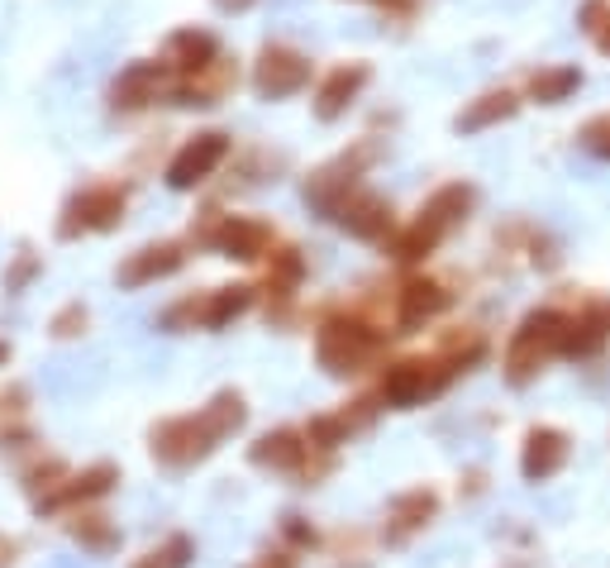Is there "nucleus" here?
<instances>
[{
    "instance_id": "7c9ffc66",
    "label": "nucleus",
    "mask_w": 610,
    "mask_h": 568,
    "mask_svg": "<svg viewBox=\"0 0 610 568\" xmlns=\"http://www.w3.org/2000/svg\"><path fill=\"white\" fill-rule=\"evenodd\" d=\"M597 344H601V325H597V321H582V325L568 321V325H563V339H558V349H563V354H591Z\"/></svg>"
},
{
    "instance_id": "1a4fd4ad",
    "label": "nucleus",
    "mask_w": 610,
    "mask_h": 568,
    "mask_svg": "<svg viewBox=\"0 0 610 568\" xmlns=\"http://www.w3.org/2000/svg\"><path fill=\"white\" fill-rule=\"evenodd\" d=\"M230 158V134L220 130H205L196 139H186L182 149H176V158L167 163V186L172 192H191V186H201L211 172Z\"/></svg>"
},
{
    "instance_id": "aec40b11",
    "label": "nucleus",
    "mask_w": 610,
    "mask_h": 568,
    "mask_svg": "<svg viewBox=\"0 0 610 568\" xmlns=\"http://www.w3.org/2000/svg\"><path fill=\"white\" fill-rule=\"evenodd\" d=\"M563 459H568V435H558V430H529L525 459H520V468H525L529 483L553 478V473L563 468Z\"/></svg>"
},
{
    "instance_id": "9b49d317",
    "label": "nucleus",
    "mask_w": 610,
    "mask_h": 568,
    "mask_svg": "<svg viewBox=\"0 0 610 568\" xmlns=\"http://www.w3.org/2000/svg\"><path fill=\"white\" fill-rule=\"evenodd\" d=\"M311 82V62H305L296 49H282L272 43L258 58V72H253V87L263 91L267 101H282V97H296V91Z\"/></svg>"
},
{
    "instance_id": "f257e3e1",
    "label": "nucleus",
    "mask_w": 610,
    "mask_h": 568,
    "mask_svg": "<svg viewBox=\"0 0 610 568\" xmlns=\"http://www.w3.org/2000/svg\"><path fill=\"white\" fill-rule=\"evenodd\" d=\"M244 420H248L244 392L224 387V392H215V397L201 406V412L157 420L153 430H149V454H153V459L163 464V468H176V473H182V468H196V464L211 459V454H215L230 435L244 430Z\"/></svg>"
},
{
    "instance_id": "6ab92c4d",
    "label": "nucleus",
    "mask_w": 610,
    "mask_h": 568,
    "mask_svg": "<svg viewBox=\"0 0 610 568\" xmlns=\"http://www.w3.org/2000/svg\"><path fill=\"white\" fill-rule=\"evenodd\" d=\"M367 77H373V72H367L363 62H348V68H334V72L325 77V87L315 91V115L325 120V124H329V120H339L344 110H348L353 101H358V91L367 87Z\"/></svg>"
},
{
    "instance_id": "473e14b6",
    "label": "nucleus",
    "mask_w": 610,
    "mask_h": 568,
    "mask_svg": "<svg viewBox=\"0 0 610 568\" xmlns=\"http://www.w3.org/2000/svg\"><path fill=\"white\" fill-rule=\"evenodd\" d=\"M282 535H286V540H292L296 549H315V545H319L315 526H305V516H296V511H286V516H282Z\"/></svg>"
},
{
    "instance_id": "20e7f679",
    "label": "nucleus",
    "mask_w": 610,
    "mask_h": 568,
    "mask_svg": "<svg viewBox=\"0 0 610 568\" xmlns=\"http://www.w3.org/2000/svg\"><path fill=\"white\" fill-rule=\"evenodd\" d=\"M253 306V287H215V292H201V296H186L163 311V329H224L230 321H238Z\"/></svg>"
},
{
    "instance_id": "e433bc0d",
    "label": "nucleus",
    "mask_w": 610,
    "mask_h": 568,
    "mask_svg": "<svg viewBox=\"0 0 610 568\" xmlns=\"http://www.w3.org/2000/svg\"><path fill=\"white\" fill-rule=\"evenodd\" d=\"M10 363V339H0V368H6Z\"/></svg>"
},
{
    "instance_id": "423d86ee",
    "label": "nucleus",
    "mask_w": 610,
    "mask_h": 568,
    "mask_svg": "<svg viewBox=\"0 0 610 568\" xmlns=\"http://www.w3.org/2000/svg\"><path fill=\"white\" fill-rule=\"evenodd\" d=\"M563 315H553V311H535L529 321L516 329V339H510V354H506V377L510 383H529L535 377V368H539V358L553 349L558 339H563Z\"/></svg>"
},
{
    "instance_id": "f704fd0d",
    "label": "nucleus",
    "mask_w": 610,
    "mask_h": 568,
    "mask_svg": "<svg viewBox=\"0 0 610 568\" xmlns=\"http://www.w3.org/2000/svg\"><path fill=\"white\" fill-rule=\"evenodd\" d=\"M14 559H20V540H14V535H0V568H14Z\"/></svg>"
},
{
    "instance_id": "bb28decb",
    "label": "nucleus",
    "mask_w": 610,
    "mask_h": 568,
    "mask_svg": "<svg viewBox=\"0 0 610 568\" xmlns=\"http://www.w3.org/2000/svg\"><path fill=\"white\" fill-rule=\"evenodd\" d=\"M196 559V545H191V535H167L163 545L143 549V555L130 564V568H191Z\"/></svg>"
},
{
    "instance_id": "4c0bfd02",
    "label": "nucleus",
    "mask_w": 610,
    "mask_h": 568,
    "mask_svg": "<svg viewBox=\"0 0 610 568\" xmlns=\"http://www.w3.org/2000/svg\"><path fill=\"white\" fill-rule=\"evenodd\" d=\"M601 49H606V53H610V34H601Z\"/></svg>"
},
{
    "instance_id": "b1692460",
    "label": "nucleus",
    "mask_w": 610,
    "mask_h": 568,
    "mask_svg": "<svg viewBox=\"0 0 610 568\" xmlns=\"http://www.w3.org/2000/svg\"><path fill=\"white\" fill-rule=\"evenodd\" d=\"M468 211H472V186L454 182V186H439V192L429 196V206H425L420 215H429L439 230H454L458 220H468Z\"/></svg>"
},
{
    "instance_id": "dca6fc26",
    "label": "nucleus",
    "mask_w": 610,
    "mask_h": 568,
    "mask_svg": "<svg viewBox=\"0 0 610 568\" xmlns=\"http://www.w3.org/2000/svg\"><path fill=\"white\" fill-rule=\"evenodd\" d=\"M435 511H439V497L429 493V487H415V493L396 497L392 511H387V530H382V540H387V545H406L415 530H425L429 520H435Z\"/></svg>"
},
{
    "instance_id": "c9c22d12",
    "label": "nucleus",
    "mask_w": 610,
    "mask_h": 568,
    "mask_svg": "<svg viewBox=\"0 0 610 568\" xmlns=\"http://www.w3.org/2000/svg\"><path fill=\"white\" fill-rule=\"evenodd\" d=\"M215 6L224 10V14H244V10H253L258 0H215Z\"/></svg>"
},
{
    "instance_id": "412c9836",
    "label": "nucleus",
    "mask_w": 610,
    "mask_h": 568,
    "mask_svg": "<svg viewBox=\"0 0 610 568\" xmlns=\"http://www.w3.org/2000/svg\"><path fill=\"white\" fill-rule=\"evenodd\" d=\"M448 306V292L439 282H406V292H400V306H396V321L400 329H420L425 321H435V315Z\"/></svg>"
},
{
    "instance_id": "c85d7f7f",
    "label": "nucleus",
    "mask_w": 610,
    "mask_h": 568,
    "mask_svg": "<svg viewBox=\"0 0 610 568\" xmlns=\"http://www.w3.org/2000/svg\"><path fill=\"white\" fill-rule=\"evenodd\" d=\"M87 329H91V311H87L82 302H68V306L53 311V321H48V339L72 344V339H82Z\"/></svg>"
},
{
    "instance_id": "0eeeda50",
    "label": "nucleus",
    "mask_w": 610,
    "mask_h": 568,
    "mask_svg": "<svg viewBox=\"0 0 610 568\" xmlns=\"http://www.w3.org/2000/svg\"><path fill=\"white\" fill-rule=\"evenodd\" d=\"M115 487H120V468L115 464H91L82 473H68L53 493L34 501V507H39V516H68V511H82V507H91V501L110 497Z\"/></svg>"
},
{
    "instance_id": "ddd939ff",
    "label": "nucleus",
    "mask_w": 610,
    "mask_h": 568,
    "mask_svg": "<svg viewBox=\"0 0 610 568\" xmlns=\"http://www.w3.org/2000/svg\"><path fill=\"white\" fill-rule=\"evenodd\" d=\"M311 449L315 445L301 430H267L258 445L248 449V459L258 464V468H272V473H311V478H315Z\"/></svg>"
},
{
    "instance_id": "39448f33",
    "label": "nucleus",
    "mask_w": 610,
    "mask_h": 568,
    "mask_svg": "<svg viewBox=\"0 0 610 568\" xmlns=\"http://www.w3.org/2000/svg\"><path fill=\"white\" fill-rule=\"evenodd\" d=\"M448 377H454V368L439 358H400L387 368V377H382V402L396 406V412H410V406L439 397L448 387Z\"/></svg>"
},
{
    "instance_id": "2f4dec72",
    "label": "nucleus",
    "mask_w": 610,
    "mask_h": 568,
    "mask_svg": "<svg viewBox=\"0 0 610 568\" xmlns=\"http://www.w3.org/2000/svg\"><path fill=\"white\" fill-rule=\"evenodd\" d=\"M577 91V68H563V72H543V77H535V97L539 101H563V97H572Z\"/></svg>"
},
{
    "instance_id": "a211bd4d",
    "label": "nucleus",
    "mask_w": 610,
    "mask_h": 568,
    "mask_svg": "<svg viewBox=\"0 0 610 568\" xmlns=\"http://www.w3.org/2000/svg\"><path fill=\"white\" fill-rule=\"evenodd\" d=\"M334 220H339L353 240H387L392 234V206L373 192H353Z\"/></svg>"
},
{
    "instance_id": "6e6552de",
    "label": "nucleus",
    "mask_w": 610,
    "mask_h": 568,
    "mask_svg": "<svg viewBox=\"0 0 610 568\" xmlns=\"http://www.w3.org/2000/svg\"><path fill=\"white\" fill-rule=\"evenodd\" d=\"M373 163V149H353L344 158H334L329 168H319L311 182H305V201L319 211V215H339V206L353 196V186H358V172Z\"/></svg>"
},
{
    "instance_id": "cd10ccee",
    "label": "nucleus",
    "mask_w": 610,
    "mask_h": 568,
    "mask_svg": "<svg viewBox=\"0 0 610 568\" xmlns=\"http://www.w3.org/2000/svg\"><path fill=\"white\" fill-rule=\"evenodd\" d=\"M68 464H62V459H53V454H48V459H43V454H39V459L34 464H29V468H20V487H24V493L29 497H48V493H53V487L62 483V478H68Z\"/></svg>"
},
{
    "instance_id": "5701e85b",
    "label": "nucleus",
    "mask_w": 610,
    "mask_h": 568,
    "mask_svg": "<svg viewBox=\"0 0 610 568\" xmlns=\"http://www.w3.org/2000/svg\"><path fill=\"white\" fill-rule=\"evenodd\" d=\"M444 234H448V230H439L429 215H420L410 230H400L396 240H392V258H396V263H420L425 254H435V244L444 240Z\"/></svg>"
},
{
    "instance_id": "f8f14e48",
    "label": "nucleus",
    "mask_w": 610,
    "mask_h": 568,
    "mask_svg": "<svg viewBox=\"0 0 610 568\" xmlns=\"http://www.w3.org/2000/svg\"><path fill=\"white\" fill-rule=\"evenodd\" d=\"M182 263H186L182 244H172V240L167 244H143V248H134V254L115 267V282H120L124 292H139V287H153V282L182 273Z\"/></svg>"
},
{
    "instance_id": "393cba45",
    "label": "nucleus",
    "mask_w": 610,
    "mask_h": 568,
    "mask_svg": "<svg viewBox=\"0 0 610 568\" xmlns=\"http://www.w3.org/2000/svg\"><path fill=\"white\" fill-rule=\"evenodd\" d=\"M39 277H43V258H39L29 244H20V248H14V254H10V263H6V277H0V292H6V296H24V292L34 287Z\"/></svg>"
},
{
    "instance_id": "f03ea898",
    "label": "nucleus",
    "mask_w": 610,
    "mask_h": 568,
    "mask_svg": "<svg viewBox=\"0 0 610 568\" xmlns=\"http://www.w3.org/2000/svg\"><path fill=\"white\" fill-rule=\"evenodd\" d=\"M124 211H130V186L120 182H91L82 192H72L62 201V215H58V240L72 244L82 234H110L120 230Z\"/></svg>"
},
{
    "instance_id": "7ed1b4c3",
    "label": "nucleus",
    "mask_w": 610,
    "mask_h": 568,
    "mask_svg": "<svg viewBox=\"0 0 610 568\" xmlns=\"http://www.w3.org/2000/svg\"><path fill=\"white\" fill-rule=\"evenodd\" d=\"M377 349H382V335L373 325L353 321V315H334V321L315 329V358H319V368L334 377L363 373L367 363L377 358Z\"/></svg>"
},
{
    "instance_id": "c756f323",
    "label": "nucleus",
    "mask_w": 610,
    "mask_h": 568,
    "mask_svg": "<svg viewBox=\"0 0 610 568\" xmlns=\"http://www.w3.org/2000/svg\"><path fill=\"white\" fill-rule=\"evenodd\" d=\"M24 420H29V387L6 383V392H0V430H14Z\"/></svg>"
},
{
    "instance_id": "72a5a7b5",
    "label": "nucleus",
    "mask_w": 610,
    "mask_h": 568,
    "mask_svg": "<svg viewBox=\"0 0 610 568\" xmlns=\"http://www.w3.org/2000/svg\"><path fill=\"white\" fill-rule=\"evenodd\" d=\"M248 568H296V555H292V549H277V555H263V559H253Z\"/></svg>"
},
{
    "instance_id": "2eb2a0df",
    "label": "nucleus",
    "mask_w": 610,
    "mask_h": 568,
    "mask_svg": "<svg viewBox=\"0 0 610 568\" xmlns=\"http://www.w3.org/2000/svg\"><path fill=\"white\" fill-rule=\"evenodd\" d=\"M62 530H68V540H72V545H82L87 555H95V559L115 555L120 540H124L120 526H115V516L91 511V507H82V511H68V520H62Z\"/></svg>"
},
{
    "instance_id": "a878e982",
    "label": "nucleus",
    "mask_w": 610,
    "mask_h": 568,
    "mask_svg": "<svg viewBox=\"0 0 610 568\" xmlns=\"http://www.w3.org/2000/svg\"><path fill=\"white\" fill-rule=\"evenodd\" d=\"M510 115H516V97H506V91H491V97H481V101H472L468 110H462V115H458V130L472 134V130H487V124L510 120Z\"/></svg>"
},
{
    "instance_id": "f3484780",
    "label": "nucleus",
    "mask_w": 610,
    "mask_h": 568,
    "mask_svg": "<svg viewBox=\"0 0 610 568\" xmlns=\"http://www.w3.org/2000/svg\"><path fill=\"white\" fill-rule=\"evenodd\" d=\"M163 62L176 77H196L211 68V62H220V43H215V34H205V29H176L163 49Z\"/></svg>"
},
{
    "instance_id": "9d476101",
    "label": "nucleus",
    "mask_w": 610,
    "mask_h": 568,
    "mask_svg": "<svg viewBox=\"0 0 610 568\" xmlns=\"http://www.w3.org/2000/svg\"><path fill=\"white\" fill-rule=\"evenodd\" d=\"M205 244H215L224 258H238V263H253L272 254V230L263 225V220H248V215H224L215 230L201 234Z\"/></svg>"
},
{
    "instance_id": "4be33fe9",
    "label": "nucleus",
    "mask_w": 610,
    "mask_h": 568,
    "mask_svg": "<svg viewBox=\"0 0 610 568\" xmlns=\"http://www.w3.org/2000/svg\"><path fill=\"white\" fill-rule=\"evenodd\" d=\"M234 87V72L224 68V62H211V68L205 72H196V77H182V82H176V105H215L224 91Z\"/></svg>"
},
{
    "instance_id": "4468645a",
    "label": "nucleus",
    "mask_w": 610,
    "mask_h": 568,
    "mask_svg": "<svg viewBox=\"0 0 610 568\" xmlns=\"http://www.w3.org/2000/svg\"><path fill=\"white\" fill-rule=\"evenodd\" d=\"M163 82H167L163 62H130V68L115 77V87H110V105L115 110H143V105L157 101Z\"/></svg>"
}]
</instances>
